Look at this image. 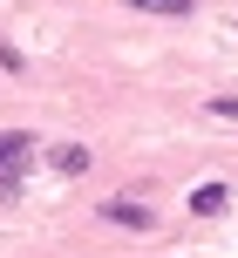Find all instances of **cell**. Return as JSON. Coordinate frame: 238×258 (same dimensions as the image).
Segmentation results:
<instances>
[{
	"mask_svg": "<svg viewBox=\"0 0 238 258\" xmlns=\"http://www.w3.org/2000/svg\"><path fill=\"white\" fill-rule=\"evenodd\" d=\"M27 163H34V136H27V129H0V204L21 197Z\"/></svg>",
	"mask_w": 238,
	"mask_h": 258,
	"instance_id": "obj_1",
	"label": "cell"
},
{
	"mask_svg": "<svg viewBox=\"0 0 238 258\" xmlns=\"http://www.w3.org/2000/svg\"><path fill=\"white\" fill-rule=\"evenodd\" d=\"M102 224H123V231H150L157 224V211L136 204V197H102Z\"/></svg>",
	"mask_w": 238,
	"mask_h": 258,
	"instance_id": "obj_2",
	"label": "cell"
},
{
	"mask_svg": "<svg viewBox=\"0 0 238 258\" xmlns=\"http://www.w3.org/2000/svg\"><path fill=\"white\" fill-rule=\"evenodd\" d=\"M89 143H54V177H89Z\"/></svg>",
	"mask_w": 238,
	"mask_h": 258,
	"instance_id": "obj_3",
	"label": "cell"
},
{
	"mask_svg": "<svg viewBox=\"0 0 238 258\" xmlns=\"http://www.w3.org/2000/svg\"><path fill=\"white\" fill-rule=\"evenodd\" d=\"M225 204H231V190H225V183H198V190H191V211H198V218H218Z\"/></svg>",
	"mask_w": 238,
	"mask_h": 258,
	"instance_id": "obj_4",
	"label": "cell"
},
{
	"mask_svg": "<svg viewBox=\"0 0 238 258\" xmlns=\"http://www.w3.org/2000/svg\"><path fill=\"white\" fill-rule=\"evenodd\" d=\"M123 7H136V14H170V21H177V14H191V0H123Z\"/></svg>",
	"mask_w": 238,
	"mask_h": 258,
	"instance_id": "obj_5",
	"label": "cell"
}]
</instances>
